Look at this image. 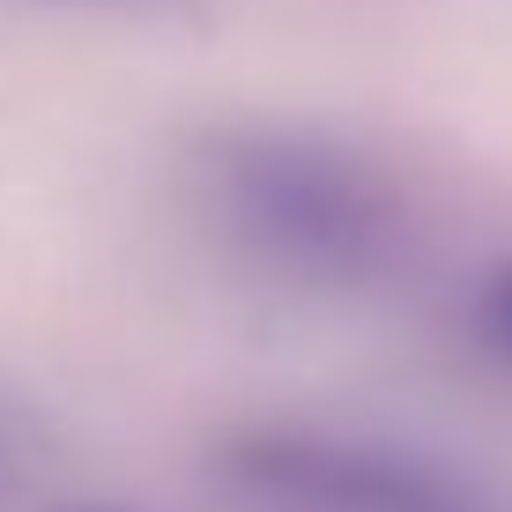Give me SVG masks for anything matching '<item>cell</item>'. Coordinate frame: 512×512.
Instances as JSON below:
<instances>
[{"label":"cell","mask_w":512,"mask_h":512,"mask_svg":"<svg viewBox=\"0 0 512 512\" xmlns=\"http://www.w3.org/2000/svg\"><path fill=\"white\" fill-rule=\"evenodd\" d=\"M216 216L253 260L297 282H364L401 238V201L364 156L312 134H238L216 149Z\"/></svg>","instance_id":"obj_1"},{"label":"cell","mask_w":512,"mask_h":512,"mask_svg":"<svg viewBox=\"0 0 512 512\" xmlns=\"http://www.w3.org/2000/svg\"><path fill=\"white\" fill-rule=\"evenodd\" d=\"M223 475L260 512H498L468 475L372 438L253 423L223 438Z\"/></svg>","instance_id":"obj_2"},{"label":"cell","mask_w":512,"mask_h":512,"mask_svg":"<svg viewBox=\"0 0 512 512\" xmlns=\"http://www.w3.org/2000/svg\"><path fill=\"white\" fill-rule=\"evenodd\" d=\"M483 334L512 357V268L490 275V290H483Z\"/></svg>","instance_id":"obj_3"}]
</instances>
